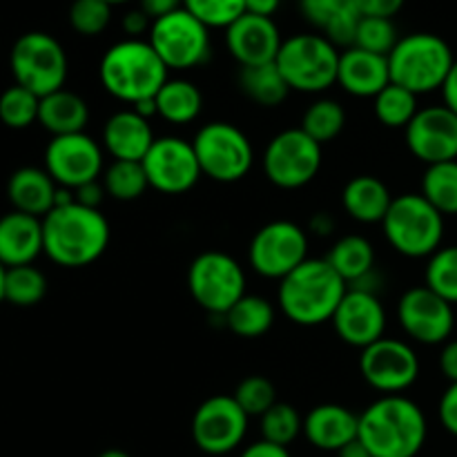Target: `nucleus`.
<instances>
[{
    "mask_svg": "<svg viewBox=\"0 0 457 457\" xmlns=\"http://www.w3.org/2000/svg\"><path fill=\"white\" fill-rule=\"evenodd\" d=\"M168 71L147 40L125 38L103 54L98 79L112 96L137 105L138 101L159 94V89L168 83Z\"/></svg>",
    "mask_w": 457,
    "mask_h": 457,
    "instance_id": "obj_4",
    "label": "nucleus"
},
{
    "mask_svg": "<svg viewBox=\"0 0 457 457\" xmlns=\"http://www.w3.org/2000/svg\"><path fill=\"white\" fill-rule=\"evenodd\" d=\"M103 187L116 201H137L145 195L150 183L138 161H112L103 174Z\"/></svg>",
    "mask_w": 457,
    "mask_h": 457,
    "instance_id": "obj_37",
    "label": "nucleus"
},
{
    "mask_svg": "<svg viewBox=\"0 0 457 457\" xmlns=\"http://www.w3.org/2000/svg\"><path fill=\"white\" fill-rule=\"evenodd\" d=\"M147 43L154 47L168 70L199 67L208 61L212 52L210 29L183 7L152 22Z\"/></svg>",
    "mask_w": 457,
    "mask_h": 457,
    "instance_id": "obj_11",
    "label": "nucleus"
},
{
    "mask_svg": "<svg viewBox=\"0 0 457 457\" xmlns=\"http://www.w3.org/2000/svg\"><path fill=\"white\" fill-rule=\"evenodd\" d=\"M105 3H110L112 7H114V4H125V3H132V0H105Z\"/></svg>",
    "mask_w": 457,
    "mask_h": 457,
    "instance_id": "obj_60",
    "label": "nucleus"
},
{
    "mask_svg": "<svg viewBox=\"0 0 457 457\" xmlns=\"http://www.w3.org/2000/svg\"><path fill=\"white\" fill-rule=\"evenodd\" d=\"M239 89L253 103L262 107H277L288 98L290 87L275 62L254 67H241Z\"/></svg>",
    "mask_w": 457,
    "mask_h": 457,
    "instance_id": "obj_33",
    "label": "nucleus"
},
{
    "mask_svg": "<svg viewBox=\"0 0 457 457\" xmlns=\"http://www.w3.org/2000/svg\"><path fill=\"white\" fill-rule=\"evenodd\" d=\"M308 259L306 230L293 221H270L254 232L248 262L257 275L281 281Z\"/></svg>",
    "mask_w": 457,
    "mask_h": 457,
    "instance_id": "obj_13",
    "label": "nucleus"
},
{
    "mask_svg": "<svg viewBox=\"0 0 457 457\" xmlns=\"http://www.w3.org/2000/svg\"><path fill=\"white\" fill-rule=\"evenodd\" d=\"M337 455L339 457H373V455H370V451L366 449L364 442L360 440V437H357V440H353V442H348L346 446H342V449L337 451Z\"/></svg>",
    "mask_w": 457,
    "mask_h": 457,
    "instance_id": "obj_56",
    "label": "nucleus"
},
{
    "mask_svg": "<svg viewBox=\"0 0 457 457\" xmlns=\"http://www.w3.org/2000/svg\"><path fill=\"white\" fill-rule=\"evenodd\" d=\"M382 230L391 248L404 257H433L445 239V217L420 192H409L393 196Z\"/></svg>",
    "mask_w": 457,
    "mask_h": 457,
    "instance_id": "obj_6",
    "label": "nucleus"
},
{
    "mask_svg": "<svg viewBox=\"0 0 457 457\" xmlns=\"http://www.w3.org/2000/svg\"><path fill=\"white\" fill-rule=\"evenodd\" d=\"M373 110L379 123L391 129H406L420 112L418 96L395 83H388L373 98Z\"/></svg>",
    "mask_w": 457,
    "mask_h": 457,
    "instance_id": "obj_35",
    "label": "nucleus"
},
{
    "mask_svg": "<svg viewBox=\"0 0 457 457\" xmlns=\"http://www.w3.org/2000/svg\"><path fill=\"white\" fill-rule=\"evenodd\" d=\"M427 436V415L404 395H382L360 413V440L373 457H415Z\"/></svg>",
    "mask_w": 457,
    "mask_h": 457,
    "instance_id": "obj_2",
    "label": "nucleus"
},
{
    "mask_svg": "<svg viewBox=\"0 0 457 457\" xmlns=\"http://www.w3.org/2000/svg\"><path fill=\"white\" fill-rule=\"evenodd\" d=\"M404 7V0H357V9L361 16L391 18Z\"/></svg>",
    "mask_w": 457,
    "mask_h": 457,
    "instance_id": "obj_47",
    "label": "nucleus"
},
{
    "mask_svg": "<svg viewBox=\"0 0 457 457\" xmlns=\"http://www.w3.org/2000/svg\"><path fill=\"white\" fill-rule=\"evenodd\" d=\"M239 457H290V453L286 446L272 445V442H266V440H259V442H253L248 449H244V453H241Z\"/></svg>",
    "mask_w": 457,
    "mask_h": 457,
    "instance_id": "obj_52",
    "label": "nucleus"
},
{
    "mask_svg": "<svg viewBox=\"0 0 457 457\" xmlns=\"http://www.w3.org/2000/svg\"><path fill=\"white\" fill-rule=\"evenodd\" d=\"M110 245V221L101 210L71 204L56 205L43 217V248L56 266L85 268Z\"/></svg>",
    "mask_w": 457,
    "mask_h": 457,
    "instance_id": "obj_1",
    "label": "nucleus"
},
{
    "mask_svg": "<svg viewBox=\"0 0 457 457\" xmlns=\"http://www.w3.org/2000/svg\"><path fill=\"white\" fill-rule=\"evenodd\" d=\"M281 0H245V12L254 13V16L272 18V13L279 9Z\"/></svg>",
    "mask_w": 457,
    "mask_h": 457,
    "instance_id": "obj_54",
    "label": "nucleus"
},
{
    "mask_svg": "<svg viewBox=\"0 0 457 457\" xmlns=\"http://www.w3.org/2000/svg\"><path fill=\"white\" fill-rule=\"evenodd\" d=\"M321 170V145L302 128L284 129L268 143L263 152V172L281 190L308 186Z\"/></svg>",
    "mask_w": 457,
    "mask_h": 457,
    "instance_id": "obj_12",
    "label": "nucleus"
},
{
    "mask_svg": "<svg viewBox=\"0 0 457 457\" xmlns=\"http://www.w3.org/2000/svg\"><path fill=\"white\" fill-rule=\"evenodd\" d=\"M9 67L16 85L43 98L65 87L70 65L65 49L52 34L27 31L12 45Z\"/></svg>",
    "mask_w": 457,
    "mask_h": 457,
    "instance_id": "obj_8",
    "label": "nucleus"
},
{
    "mask_svg": "<svg viewBox=\"0 0 457 457\" xmlns=\"http://www.w3.org/2000/svg\"><path fill=\"white\" fill-rule=\"evenodd\" d=\"M152 22L154 21L141 7L129 9L123 16V31L128 34V38H141L143 34H150Z\"/></svg>",
    "mask_w": 457,
    "mask_h": 457,
    "instance_id": "obj_48",
    "label": "nucleus"
},
{
    "mask_svg": "<svg viewBox=\"0 0 457 457\" xmlns=\"http://www.w3.org/2000/svg\"><path fill=\"white\" fill-rule=\"evenodd\" d=\"M427 286L449 303H457V245H445L428 257Z\"/></svg>",
    "mask_w": 457,
    "mask_h": 457,
    "instance_id": "obj_41",
    "label": "nucleus"
},
{
    "mask_svg": "<svg viewBox=\"0 0 457 457\" xmlns=\"http://www.w3.org/2000/svg\"><path fill=\"white\" fill-rule=\"evenodd\" d=\"M226 326L244 339H257L266 335L275 324V308L262 295L245 293L230 311L226 312Z\"/></svg>",
    "mask_w": 457,
    "mask_h": 457,
    "instance_id": "obj_32",
    "label": "nucleus"
},
{
    "mask_svg": "<svg viewBox=\"0 0 457 457\" xmlns=\"http://www.w3.org/2000/svg\"><path fill=\"white\" fill-rule=\"evenodd\" d=\"M192 147L199 159L201 172L219 183H237L250 172L254 150L250 138L237 125L214 120L195 134Z\"/></svg>",
    "mask_w": 457,
    "mask_h": 457,
    "instance_id": "obj_10",
    "label": "nucleus"
},
{
    "mask_svg": "<svg viewBox=\"0 0 457 457\" xmlns=\"http://www.w3.org/2000/svg\"><path fill=\"white\" fill-rule=\"evenodd\" d=\"M248 420L235 397L214 395L195 411L192 440L204 453L226 455L244 442L248 433Z\"/></svg>",
    "mask_w": 457,
    "mask_h": 457,
    "instance_id": "obj_17",
    "label": "nucleus"
},
{
    "mask_svg": "<svg viewBox=\"0 0 457 457\" xmlns=\"http://www.w3.org/2000/svg\"><path fill=\"white\" fill-rule=\"evenodd\" d=\"M333 228H335V221L328 212H317L315 217L311 219V230L317 232V235H330Z\"/></svg>",
    "mask_w": 457,
    "mask_h": 457,
    "instance_id": "obj_55",
    "label": "nucleus"
},
{
    "mask_svg": "<svg viewBox=\"0 0 457 457\" xmlns=\"http://www.w3.org/2000/svg\"><path fill=\"white\" fill-rule=\"evenodd\" d=\"M132 110L147 120H150L152 116H159V110H156V98H145V101H138L137 105H132Z\"/></svg>",
    "mask_w": 457,
    "mask_h": 457,
    "instance_id": "obj_57",
    "label": "nucleus"
},
{
    "mask_svg": "<svg viewBox=\"0 0 457 457\" xmlns=\"http://www.w3.org/2000/svg\"><path fill=\"white\" fill-rule=\"evenodd\" d=\"M147 183L163 195H183L204 177L192 141L181 137H161L141 161Z\"/></svg>",
    "mask_w": 457,
    "mask_h": 457,
    "instance_id": "obj_16",
    "label": "nucleus"
},
{
    "mask_svg": "<svg viewBox=\"0 0 457 457\" xmlns=\"http://www.w3.org/2000/svg\"><path fill=\"white\" fill-rule=\"evenodd\" d=\"M406 134V147L427 165L457 161V114L442 103L428 105L415 114Z\"/></svg>",
    "mask_w": 457,
    "mask_h": 457,
    "instance_id": "obj_19",
    "label": "nucleus"
},
{
    "mask_svg": "<svg viewBox=\"0 0 457 457\" xmlns=\"http://www.w3.org/2000/svg\"><path fill=\"white\" fill-rule=\"evenodd\" d=\"M45 295H47V279H45V275L34 263L7 268V275H4V302L18 308H29L43 302Z\"/></svg>",
    "mask_w": 457,
    "mask_h": 457,
    "instance_id": "obj_38",
    "label": "nucleus"
},
{
    "mask_svg": "<svg viewBox=\"0 0 457 457\" xmlns=\"http://www.w3.org/2000/svg\"><path fill=\"white\" fill-rule=\"evenodd\" d=\"M326 262L348 286H353L375 270V248L366 237L346 235L330 248Z\"/></svg>",
    "mask_w": 457,
    "mask_h": 457,
    "instance_id": "obj_31",
    "label": "nucleus"
},
{
    "mask_svg": "<svg viewBox=\"0 0 457 457\" xmlns=\"http://www.w3.org/2000/svg\"><path fill=\"white\" fill-rule=\"evenodd\" d=\"M303 436L315 449L337 453L360 437V415L342 404H320L303 418Z\"/></svg>",
    "mask_w": 457,
    "mask_h": 457,
    "instance_id": "obj_23",
    "label": "nucleus"
},
{
    "mask_svg": "<svg viewBox=\"0 0 457 457\" xmlns=\"http://www.w3.org/2000/svg\"><path fill=\"white\" fill-rule=\"evenodd\" d=\"M437 415H440V422L451 436L457 437V382L449 384V388L442 395L440 406H437Z\"/></svg>",
    "mask_w": 457,
    "mask_h": 457,
    "instance_id": "obj_46",
    "label": "nucleus"
},
{
    "mask_svg": "<svg viewBox=\"0 0 457 457\" xmlns=\"http://www.w3.org/2000/svg\"><path fill=\"white\" fill-rule=\"evenodd\" d=\"M281 38L279 27L272 18L245 12L226 29V47L241 67L268 65L277 61Z\"/></svg>",
    "mask_w": 457,
    "mask_h": 457,
    "instance_id": "obj_21",
    "label": "nucleus"
},
{
    "mask_svg": "<svg viewBox=\"0 0 457 457\" xmlns=\"http://www.w3.org/2000/svg\"><path fill=\"white\" fill-rule=\"evenodd\" d=\"M339 49L321 34H295L281 43L275 65L290 92L320 94L337 83Z\"/></svg>",
    "mask_w": 457,
    "mask_h": 457,
    "instance_id": "obj_7",
    "label": "nucleus"
},
{
    "mask_svg": "<svg viewBox=\"0 0 457 457\" xmlns=\"http://www.w3.org/2000/svg\"><path fill=\"white\" fill-rule=\"evenodd\" d=\"M237 404L244 409L248 418H262L270 406L277 404V391L272 386L270 379L262 378V375H253L245 378L244 382L237 386L235 395Z\"/></svg>",
    "mask_w": 457,
    "mask_h": 457,
    "instance_id": "obj_45",
    "label": "nucleus"
},
{
    "mask_svg": "<svg viewBox=\"0 0 457 457\" xmlns=\"http://www.w3.org/2000/svg\"><path fill=\"white\" fill-rule=\"evenodd\" d=\"M183 9L199 18L208 29H228L245 13V0H183Z\"/></svg>",
    "mask_w": 457,
    "mask_h": 457,
    "instance_id": "obj_43",
    "label": "nucleus"
},
{
    "mask_svg": "<svg viewBox=\"0 0 457 457\" xmlns=\"http://www.w3.org/2000/svg\"><path fill=\"white\" fill-rule=\"evenodd\" d=\"M4 275H7V268L0 263V303L4 302Z\"/></svg>",
    "mask_w": 457,
    "mask_h": 457,
    "instance_id": "obj_58",
    "label": "nucleus"
},
{
    "mask_svg": "<svg viewBox=\"0 0 457 457\" xmlns=\"http://www.w3.org/2000/svg\"><path fill=\"white\" fill-rule=\"evenodd\" d=\"M45 170L61 187L76 190L98 181L103 174V147L85 132L52 137L45 147Z\"/></svg>",
    "mask_w": 457,
    "mask_h": 457,
    "instance_id": "obj_18",
    "label": "nucleus"
},
{
    "mask_svg": "<svg viewBox=\"0 0 457 457\" xmlns=\"http://www.w3.org/2000/svg\"><path fill=\"white\" fill-rule=\"evenodd\" d=\"M259 420H262L259 428H262L263 440L286 446V449L303 433L302 415L293 404H286V402H277Z\"/></svg>",
    "mask_w": 457,
    "mask_h": 457,
    "instance_id": "obj_39",
    "label": "nucleus"
},
{
    "mask_svg": "<svg viewBox=\"0 0 457 457\" xmlns=\"http://www.w3.org/2000/svg\"><path fill=\"white\" fill-rule=\"evenodd\" d=\"M333 328L344 344L361 348L386 337V311L375 293L348 288L333 315Z\"/></svg>",
    "mask_w": 457,
    "mask_h": 457,
    "instance_id": "obj_20",
    "label": "nucleus"
},
{
    "mask_svg": "<svg viewBox=\"0 0 457 457\" xmlns=\"http://www.w3.org/2000/svg\"><path fill=\"white\" fill-rule=\"evenodd\" d=\"M112 4L105 0H74L70 7V25L80 36H98L110 27Z\"/></svg>",
    "mask_w": 457,
    "mask_h": 457,
    "instance_id": "obj_44",
    "label": "nucleus"
},
{
    "mask_svg": "<svg viewBox=\"0 0 457 457\" xmlns=\"http://www.w3.org/2000/svg\"><path fill=\"white\" fill-rule=\"evenodd\" d=\"M187 290L210 315L226 317L245 295V272L230 254L219 250L201 253L187 268Z\"/></svg>",
    "mask_w": 457,
    "mask_h": 457,
    "instance_id": "obj_9",
    "label": "nucleus"
},
{
    "mask_svg": "<svg viewBox=\"0 0 457 457\" xmlns=\"http://www.w3.org/2000/svg\"><path fill=\"white\" fill-rule=\"evenodd\" d=\"M391 83L388 56L348 47L339 54L337 85L357 98H375Z\"/></svg>",
    "mask_w": 457,
    "mask_h": 457,
    "instance_id": "obj_22",
    "label": "nucleus"
},
{
    "mask_svg": "<svg viewBox=\"0 0 457 457\" xmlns=\"http://www.w3.org/2000/svg\"><path fill=\"white\" fill-rule=\"evenodd\" d=\"M40 96L13 83L0 94V123L12 129H25L38 123Z\"/></svg>",
    "mask_w": 457,
    "mask_h": 457,
    "instance_id": "obj_40",
    "label": "nucleus"
},
{
    "mask_svg": "<svg viewBox=\"0 0 457 457\" xmlns=\"http://www.w3.org/2000/svg\"><path fill=\"white\" fill-rule=\"evenodd\" d=\"M98 457H129L125 451H119V449H110V451H103Z\"/></svg>",
    "mask_w": 457,
    "mask_h": 457,
    "instance_id": "obj_59",
    "label": "nucleus"
},
{
    "mask_svg": "<svg viewBox=\"0 0 457 457\" xmlns=\"http://www.w3.org/2000/svg\"><path fill=\"white\" fill-rule=\"evenodd\" d=\"M440 370L451 384L457 382V339H449L440 353Z\"/></svg>",
    "mask_w": 457,
    "mask_h": 457,
    "instance_id": "obj_51",
    "label": "nucleus"
},
{
    "mask_svg": "<svg viewBox=\"0 0 457 457\" xmlns=\"http://www.w3.org/2000/svg\"><path fill=\"white\" fill-rule=\"evenodd\" d=\"M348 284L326 259H311L279 281V308L293 324L320 326L333 321Z\"/></svg>",
    "mask_w": 457,
    "mask_h": 457,
    "instance_id": "obj_3",
    "label": "nucleus"
},
{
    "mask_svg": "<svg viewBox=\"0 0 457 457\" xmlns=\"http://www.w3.org/2000/svg\"><path fill=\"white\" fill-rule=\"evenodd\" d=\"M105 187L101 186L98 181L92 183H85V186L76 187L74 190V201L76 204L85 205V208H92V210H101L103 199H105Z\"/></svg>",
    "mask_w": 457,
    "mask_h": 457,
    "instance_id": "obj_49",
    "label": "nucleus"
},
{
    "mask_svg": "<svg viewBox=\"0 0 457 457\" xmlns=\"http://www.w3.org/2000/svg\"><path fill=\"white\" fill-rule=\"evenodd\" d=\"M397 40H400V36H397V27L391 18L361 16L353 47L366 49V52L379 54V56H388L395 49Z\"/></svg>",
    "mask_w": 457,
    "mask_h": 457,
    "instance_id": "obj_42",
    "label": "nucleus"
},
{
    "mask_svg": "<svg viewBox=\"0 0 457 457\" xmlns=\"http://www.w3.org/2000/svg\"><path fill=\"white\" fill-rule=\"evenodd\" d=\"M138 7L152 18V21H159V18L174 13L177 9L183 7V0H138Z\"/></svg>",
    "mask_w": 457,
    "mask_h": 457,
    "instance_id": "obj_50",
    "label": "nucleus"
},
{
    "mask_svg": "<svg viewBox=\"0 0 457 457\" xmlns=\"http://www.w3.org/2000/svg\"><path fill=\"white\" fill-rule=\"evenodd\" d=\"M150 120L134 110H120L107 119L103 128V147L114 161H138L141 163L154 145Z\"/></svg>",
    "mask_w": 457,
    "mask_h": 457,
    "instance_id": "obj_25",
    "label": "nucleus"
},
{
    "mask_svg": "<svg viewBox=\"0 0 457 457\" xmlns=\"http://www.w3.org/2000/svg\"><path fill=\"white\" fill-rule=\"evenodd\" d=\"M420 195L442 214L455 217L457 214V161L427 165L422 177Z\"/></svg>",
    "mask_w": 457,
    "mask_h": 457,
    "instance_id": "obj_34",
    "label": "nucleus"
},
{
    "mask_svg": "<svg viewBox=\"0 0 457 457\" xmlns=\"http://www.w3.org/2000/svg\"><path fill=\"white\" fill-rule=\"evenodd\" d=\"M361 378L382 395H402L420 378V357L413 346L395 337H382L360 357Z\"/></svg>",
    "mask_w": 457,
    "mask_h": 457,
    "instance_id": "obj_14",
    "label": "nucleus"
},
{
    "mask_svg": "<svg viewBox=\"0 0 457 457\" xmlns=\"http://www.w3.org/2000/svg\"><path fill=\"white\" fill-rule=\"evenodd\" d=\"M455 56L442 36L428 31H415L397 40L388 54L391 83L409 89L415 96L431 94L445 87Z\"/></svg>",
    "mask_w": 457,
    "mask_h": 457,
    "instance_id": "obj_5",
    "label": "nucleus"
},
{
    "mask_svg": "<svg viewBox=\"0 0 457 457\" xmlns=\"http://www.w3.org/2000/svg\"><path fill=\"white\" fill-rule=\"evenodd\" d=\"M58 183L49 177L45 168L16 170L7 181V199L16 212L31 214V217H47L56 205Z\"/></svg>",
    "mask_w": 457,
    "mask_h": 457,
    "instance_id": "obj_27",
    "label": "nucleus"
},
{
    "mask_svg": "<svg viewBox=\"0 0 457 457\" xmlns=\"http://www.w3.org/2000/svg\"><path fill=\"white\" fill-rule=\"evenodd\" d=\"M299 9L302 16L337 49L355 45L357 25L361 18L357 0H299Z\"/></svg>",
    "mask_w": 457,
    "mask_h": 457,
    "instance_id": "obj_26",
    "label": "nucleus"
},
{
    "mask_svg": "<svg viewBox=\"0 0 457 457\" xmlns=\"http://www.w3.org/2000/svg\"><path fill=\"white\" fill-rule=\"evenodd\" d=\"M43 253V219L16 210L0 217V263L4 268L29 266Z\"/></svg>",
    "mask_w": 457,
    "mask_h": 457,
    "instance_id": "obj_24",
    "label": "nucleus"
},
{
    "mask_svg": "<svg viewBox=\"0 0 457 457\" xmlns=\"http://www.w3.org/2000/svg\"><path fill=\"white\" fill-rule=\"evenodd\" d=\"M89 120V107L85 98L70 89H58L40 98L38 123L52 137H67V134L83 132Z\"/></svg>",
    "mask_w": 457,
    "mask_h": 457,
    "instance_id": "obj_29",
    "label": "nucleus"
},
{
    "mask_svg": "<svg viewBox=\"0 0 457 457\" xmlns=\"http://www.w3.org/2000/svg\"><path fill=\"white\" fill-rule=\"evenodd\" d=\"M391 204L393 195L388 186L373 174L353 177L342 192L344 210L360 223H382Z\"/></svg>",
    "mask_w": 457,
    "mask_h": 457,
    "instance_id": "obj_28",
    "label": "nucleus"
},
{
    "mask_svg": "<svg viewBox=\"0 0 457 457\" xmlns=\"http://www.w3.org/2000/svg\"><path fill=\"white\" fill-rule=\"evenodd\" d=\"M154 98L159 116L172 125L192 123L204 110V94L192 80L186 79H168Z\"/></svg>",
    "mask_w": 457,
    "mask_h": 457,
    "instance_id": "obj_30",
    "label": "nucleus"
},
{
    "mask_svg": "<svg viewBox=\"0 0 457 457\" xmlns=\"http://www.w3.org/2000/svg\"><path fill=\"white\" fill-rule=\"evenodd\" d=\"M397 321L413 342L424 346L446 344L455 328L453 303L433 293L427 284L415 286L397 302Z\"/></svg>",
    "mask_w": 457,
    "mask_h": 457,
    "instance_id": "obj_15",
    "label": "nucleus"
},
{
    "mask_svg": "<svg viewBox=\"0 0 457 457\" xmlns=\"http://www.w3.org/2000/svg\"><path fill=\"white\" fill-rule=\"evenodd\" d=\"M442 96H445V105L457 114V58L453 67H451V74L446 79L445 87H442Z\"/></svg>",
    "mask_w": 457,
    "mask_h": 457,
    "instance_id": "obj_53",
    "label": "nucleus"
},
{
    "mask_svg": "<svg viewBox=\"0 0 457 457\" xmlns=\"http://www.w3.org/2000/svg\"><path fill=\"white\" fill-rule=\"evenodd\" d=\"M344 128H346V110L333 98H320L303 112L302 129L320 145L335 141Z\"/></svg>",
    "mask_w": 457,
    "mask_h": 457,
    "instance_id": "obj_36",
    "label": "nucleus"
}]
</instances>
